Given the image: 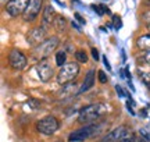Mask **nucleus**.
Segmentation results:
<instances>
[{
    "instance_id": "20e7f679",
    "label": "nucleus",
    "mask_w": 150,
    "mask_h": 142,
    "mask_svg": "<svg viewBox=\"0 0 150 142\" xmlns=\"http://www.w3.org/2000/svg\"><path fill=\"white\" fill-rule=\"evenodd\" d=\"M100 130H102V126H99V124H89V126H85L82 128H79V130H76V131L71 132L70 137H68V141L70 142L85 141V139H89V138L97 135Z\"/></svg>"
},
{
    "instance_id": "bb28decb",
    "label": "nucleus",
    "mask_w": 150,
    "mask_h": 142,
    "mask_svg": "<svg viewBox=\"0 0 150 142\" xmlns=\"http://www.w3.org/2000/svg\"><path fill=\"white\" fill-rule=\"evenodd\" d=\"M115 89H117V92L120 93L121 96H122V95H124V93H122V89H121V88H120V87H117V88H115Z\"/></svg>"
},
{
    "instance_id": "423d86ee",
    "label": "nucleus",
    "mask_w": 150,
    "mask_h": 142,
    "mask_svg": "<svg viewBox=\"0 0 150 142\" xmlns=\"http://www.w3.org/2000/svg\"><path fill=\"white\" fill-rule=\"evenodd\" d=\"M27 56L22 53L21 50L18 49H11L10 53H8V64H10V67L13 68V70L16 71H21L25 68V66H27Z\"/></svg>"
},
{
    "instance_id": "6ab92c4d",
    "label": "nucleus",
    "mask_w": 150,
    "mask_h": 142,
    "mask_svg": "<svg viewBox=\"0 0 150 142\" xmlns=\"http://www.w3.org/2000/svg\"><path fill=\"white\" fill-rule=\"evenodd\" d=\"M120 142H136V137H135L134 132H129L128 131L125 135H124V138Z\"/></svg>"
},
{
    "instance_id": "b1692460",
    "label": "nucleus",
    "mask_w": 150,
    "mask_h": 142,
    "mask_svg": "<svg viewBox=\"0 0 150 142\" xmlns=\"http://www.w3.org/2000/svg\"><path fill=\"white\" fill-rule=\"evenodd\" d=\"M75 18H76V20H78L81 24H85V20H83V18H82V17H81L78 13H75Z\"/></svg>"
},
{
    "instance_id": "f257e3e1",
    "label": "nucleus",
    "mask_w": 150,
    "mask_h": 142,
    "mask_svg": "<svg viewBox=\"0 0 150 142\" xmlns=\"http://www.w3.org/2000/svg\"><path fill=\"white\" fill-rule=\"evenodd\" d=\"M106 111H107V107L103 103L89 104V106H86L83 109H81L79 116H78V121L81 124H92L96 120H99Z\"/></svg>"
},
{
    "instance_id": "a878e982",
    "label": "nucleus",
    "mask_w": 150,
    "mask_h": 142,
    "mask_svg": "<svg viewBox=\"0 0 150 142\" xmlns=\"http://www.w3.org/2000/svg\"><path fill=\"white\" fill-rule=\"evenodd\" d=\"M103 60H104V64L107 66V68L110 70V64H108V61H107V57H103Z\"/></svg>"
},
{
    "instance_id": "f8f14e48",
    "label": "nucleus",
    "mask_w": 150,
    "mask_h": 142,
    "mask_svg": "<svg viewBox=\"0 0 150 142\" xmlns=\"http://www.w3.org/2000/svg\"><path fill=\"white\" fill-rule=\"evenodd\" d=\"M128 132V130L125 128V127H118V128H115L114 131H111L110 134H108L107 137L104 138L102 142H120L121 139L124 138V135Z\"/></svg>"
},
{
    "instance_id": "6e6552de",
    "label": "nucleus",
    "mask_w": 150,
    "mask_h": 142,
    "mask_svg": "<svg viewBox=\"0 0 150 142\" xmlns=\"http://www.w3.org/2000/svg\"><path fill=\"white\" fill-rule=\"evenodd\" d=\"M42 6H43V0H29L27 10L24 11V14H22V18L28 22L35 21L38 16H39L40 10H42Z\"/></svg>"
},
{
    "instance_id": "f3484780",
    "label": "nucleus",
    "mask_w": 150,
    "mask_h": 142,
    "mask_svg": "<svg viewBox=\"0 0 150 142\" xmlns=\"http://www.w3.org/2000/svg\"><path fill=\"white\" fill-rule=\"evenodd\" d=\"M65 59H67V55H65V52H57L56 53V64L60 67H63L65 64Z\"/></svg>"
},
{
    "instance_id": "5701e85b",
    "label": "nucleus",
    "mask_w": 150,
    "mask_h": 142,
    "mask_svg": "<svg viewBox=\"0 0 150 142\" xmlns=\"http://www.w3.org/2000/svg\"><path fill=\"white\" fill-rule=\"evenodd\" d=\"M92 56H93V59H95V60H99V52H97V49L96 48H93V49H92Z\"/></svg>"
},
{
    "instance_id": "2eb2a0df",
    "label": "nucleus",
    "mask_w": 150,
    "mask_h": 142,
    "mask_svg": "<svg viewBox=\"0 0 150 142\" xmlns=\"http://www.w3.org/2000/svg\"><path fill=\"white\" fill-rule=\"evenodd\" d=\"M136 46L142 52H150V35H142L136 40Z\"/></svg>"
},
{
    "instance_id": "a211bd4d",
    "label": "nucleus",
    "mask_w": 150,
    "mask_h": 142,
    "mask_svg": "<svg viewBox=\"0 0 150 142\" xmlns=\"http://www.w3.org/2000/svg\"><path fill=\"white\" fill-rule=\"evenodd\" d=\"M75 59L79 63H86L88 61V55H86L85 50H76L75 52Z\"/></svg>"
},
{
    "instance_id": "ddd939ff",
    "label": "nucleus",
    "mask_w": 150,
    "mask_h": 142,
    "mask_svg": "<svg viewBox=\"0 0 150 142\" xmlns=\"http://www.w3.org/2000/svg\"><path fill=\"white\" fill-rule=\"evenodd\" d=\"M56 18V14H54V10L52 4H46L45 10H43V16H42V21H43V27L47 28L49 25H52Z\"/></svg>"
},
{
    "instance_id": "cd10ccee",
    "label": "nucleus",
    "mask_w": 150,
    "mask_h": 142,
    "mask_svg": "<svg viewBox=\"0 0 150 142\" xmlns=\"http://www.w3.org/2000/svg\"><path fill=\"white\" fill-rule=\"evenodd\" d=\"M147 29H149V32H150V25H149V27H147Z\"/></svg>"
},
{
    "instance_id": "0eeeda50",
    "label": "nucleus",
    "mask_w": 150,
    "mask_h": 142,
    "mask_svg": "<svg viewBox=\"0 0 150 142\" xmlns=\"http://www.w3.org/2000/svg\"><path fill=\"white\" fill-rule=\"evenodd\" d=\"M29 0H8L6 4V11L11 17H18L24 14V11L27 10Z\"/></svg>"
},
{
    "instance_id": "aec40b11",
    "label": "nucleus",
    "mask_w": 150,
    "mask_h": 142,
    "mask_svg": "<svg viewBox=\"0 0 150 142\" xmlns=\"http://www.w3.org/2000/svg\"><path fill=\"white\" fill-rule=\"evenodd\" d=\"M139 75H140V78L143 80V82H145V84H147V85L150 87V72L142 71V72H139Z\"/></svg>"
},
{
    "instance_id": "dca6fc26",
    "label": "nucleus",
    "mask_w": 150,
    "mask_h": 142,
    "mask_svg": "<svg viewBox=\"0 0 150 142\" xmlns=\"http://www.w3.org/2000/svg\"><path fill=\"white\" fill-rule=\"evenodd\" d=\"M53 27L56 28L59 32L65 31V27H67V21H65V18L63 16H60V14H56V18H54V21H53Z\"/></svg>"
},
{
    "instance_id": "393cba45",
    "label": "nucleus",
    "mask_w": 150,
    "mask_h": 142,
    "mask_svg": "<svg viewBox=\"0 0 150 142\" xmlns=\"http://www.w3.org/2000/svg\"><path fill=\"white\" fill-rule=\"evenodd\" d=\"M112 21H114V24L117 25V28H120V18H118L117 16H114V18H112Z\"/></svg>"
},
{
    "instance_id": "7ed1b4c3",
    "label": "nucleus",
    "mask_w": 150,
    "mask_h": 142,
    "mask_svg": "<svg viewBox=\"0 0 150 142\" xmlns=\"http://www.w3.org/2000/svg\"><path fill=\"white\" fill-rule=\"evenodd\" d=\"M79 64L78 63H65L64 66L60 68L59 74H57V82L60 85H65L74 81L79 74Z\"/></svg>"
},
{
    "instance_id": "412c9836",
    "label": "nucleus",
    "mask_w": 150,
    "mask_h": 142,
    "mask_svg": "<svg viewBox=\"0 0 150 142\" xmlns=\"http://www.w3.org/2000/svg\"><path fill=\"white\" fill-rule=\"evenodd\" d=\"M97 77H99V82H100V84H106V82H107V77L104 74V71H99V72H97Z\"/></svg>"
},
{
    "instance_id": "4468645a",
    "label": "nucleus",
    "mask_w": 150,
    "mask_h": 142,
    "mask_svg": "<svg viewBox=\"0 0 150 142\" xmlns=\"http://www.w3.org/2000/svg\"><path fill=\"white\" fill-rule=\"evenodd\" d=\"M93 84H95V70H89L88 74L85 75V80L82 82V85L79 88V93H83L88 89H91L93 87Z\"/></svg>"
},
{
    "instance_id": "f03ea898",
    "label": "nucleus",
    "mask_w": 150,
    "mask_h": 142,
    "mask_svg": "<svg viewBox=\"0 0 150 142\" xmlns=\"http://www.w3.org/2000/svg\"><path fill=\"white\" fill-rule=\"evenodd\" d=\"M59 43H60V40H59V38H57V36L47 38L45 42H42L39 46H36V48L33 49L32 57L35 59V60H39V61L46 60L49 56H50L54 50L57 49Z\"/></svg>"
},
{
    "instance_id": "39448f33",
    "label": "nucleus",
    "mask_w": 150,
    "mask_h": 142,
    "mask_svg": "<svg viewBox=\"0 0 150 142\" xmlns=\"http://www.w3.org/2000/svg\"><path fill=\"white\" fill-rule=\"evenodd\" d=\"M36 128L40 134L45 135H52L60 128V121L54 117V116H46L42 120L36 123Z\"/></svg>"
},
{
    "instance_id": "9b49d317",
    "label": "nucleus",
    "mask_w": 150,
    "mask_h": 142,
    "mask_svg": "<svg viewBox=\"0 0 150 142\" xmlns=\"http://www.w3.org/2000/svg\"><path fill=\"white\" fill-rule=\"evenodd\" d=\"M76 93H79V89L76 87L75 82H70V84H65L63 85V89L57 92V98L59 99H65V98H71Z\"/></svg>"
},
{
    "instance_id": "9d476101",
    "label": "nucleus",
    "mask_w": 150,
    "mask_h": 142,
    "mask_svg": "<svg viewBox=\"0 0 150 142\" xmlns=\"http://www.w3.org/2000/svg\"><path fill=\"white\" fill-rule=\"evenodd\" d=\"M38 74H39V78L42 82H47L52 80L53 77L54 71H53V67L49 64L47 60H42L39 64H38Z\"/></svg>"
},
{
    "instance_id": "1a4fd4ad",
    "label": "nucleus",
    "mask_w": 150,
    "mask_h": 142,
    "mask_svg": "<svg viewBox=\"0 0 150 142\" xmlns=\"http://www.w3.org/2000/svg\"><path fill=\"white\" fill-rule=\"evenodd\" d=\"M46 29L42 27H36L33 28V29H31L29 32H28L27 35V40L29 45H32V46H39V45L42 43V42H45L46 40Z\"/></svg>"
},
{
    "instance_id": "4be33fe9",
    "label": "nucleus",
    "mask_w": 150,
    "mask_h": 142,
    "mask_svg": "<svg viewBox=\"0 0 150 142\" xmlns=\"http://www.w3.org/2000/svg\"><path fill=\"white\" fill-rule=\"evenodd\" d=\"M146 55L142 57V61H145V63H149L150 64V52H145Z\"/></svg>"
}]
</instances>
